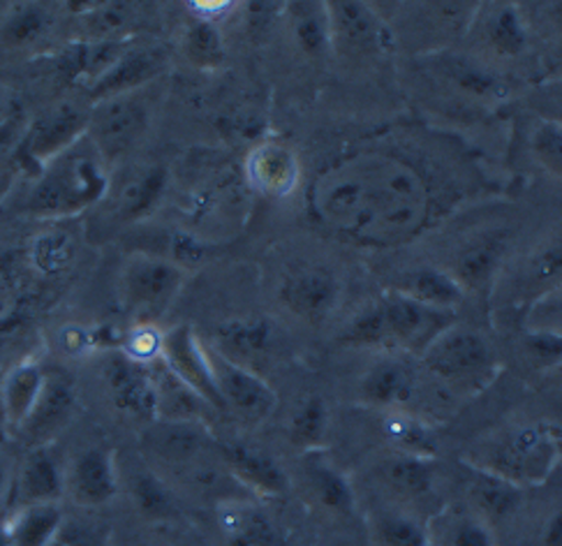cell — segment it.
<instances>
[{"label": "cell", "instance_id": "48", "mask_svg": "<svg viewBox=\"0 0 562 546\" xmlns=\"http://www.w3.org/2000/svg\"><path fill=\"white\" fill-rule=\"evenodd\" d=\"M449 546H495V537L482 516H459L449 528Z\"/></svg>", "mask_w": 562, "mask_h": 546}, {"label": "cell", "instance_id": "24", "mask_svg": "<svg viewBox=\"0 0 562 546\" xmlns=\"http://www.w3.org/2000/svg\"><path fill=\"white\" fill-rule=\"evenodd\" d=\"M221 456L236 482L262 495H278L288 489V475L273 458L239 443L218 445Z\"/></svg>", "mask_w": 562, "mask_h": 546}, {"label": "cell", "instance_id": "32", "mask_svg": "<svg viewBox=\"0 0 562 546\" xmlns=\"http://www.w3.org/2000/svg\"><path fill=\"white\" fill-rule=\"evenodd\" d=\"M290 24L296 47L311 58H324L334 54L329 12L324 3H296L290 8Z\"/></svg>", "mask_w": 562, "mask_h": 546}, {"label": "cell", "instance_id": "21", "mask_svg": "<svg viewBox=\"0 0 562 546\" xmlns=\"http://www.w3.org/2000/svg\"><path fill=\"white\" fill-rule=\"evenodd\" d=\"M165 68V54L156 47H133L130 45L110 70L98 79L91 89V102H102L116 96L135 93L144 83L154 81Z\"/></svg>", "mask_w": 562, "mask_h": 546}, {"label": "cell", "instance_id": "10", "mask_svg": "<svg viewBox=\"0 0 562 546\" xmlns=\"http://www.w3.org/2000/svg\"><path fill=\"white\" fill-rule=\"evenodd\" d=\"M167 188V169L158 165H135L121 177H112L110 190L100 202V221L106 227H133L150 215Z\"/></svg>", "mask_w": 562, "mask_h": 546}, {"label": "cell", "instance_id": "18", "mask_svg": "<svg viewBox=\"0 0 562 546\" xmlns=\"http://www.w3.org/2000/svg\"><path fill=\"white\" fill-rule=\"evenodd\" d=\"M331 49L342 56H375L389 47L392 33L363 3H329Z\"/></svg>", "mask_w": 562, "mask_h": 546}, {"label": "cell", "instance_id": "7", "mask_svg": "<svg viewBox=\"0 0 562 546\" xmlns=\"http://www.w3.org/2000/svg\"><path fill=\"white\" fill-rule=\"evenodd\" d=\"M422 361L430 376L449 385H480L495 368L493 347L484 334L457 322L424 349Z\"/></svg>", "mask_w": 562, "mask_h": 546}, {"label": "cell", "instance_id": "16", "mask_svg": "<svg viewBox=\"0 0 562 546\" xmlns=\"http://www.w3.org/2000/svg\"><path fill=\"white\" fill-rule=\"evenodd\" d=\"M162 364L192 391L194 397H200L209 408L223 412V401L211 370L209 347L194 336L190 326L181 324L165 334Z\"/></svg>", "mask_w": 562, "mask_h": 546}, {"label": "cell", "instance_id": "14", "mask_svg": "<svg viewBox=\"0 0 562 546\" xmlns=\"http://www.w3.org/2000/svg\"><path fill=\"white\" fill-rule=\"evenodd\" d=\"M248 186L269 200H288L304 181L299 153L283 140L257 142L244 160Z\"/></svg>", "mask_w": 562, "mask_h": 546}, {"label": "cell", "instance_id": "22", "mask_svg": "<svg viewBox=\"0 0 562 546\" xmlns=\"http://www.w3.org/2000/svg\"><path fill=\"white\" fill-rule=\"evenodd\" d=\"M477 37L498 58H514L521 56L528 49L530 40V24L524 8H516L512 3L488 5L480 10Z\"/></svg>", "mask_w": 562, "mask_h": 546}, {"label": "cell", "instance_id": "19", "mask_svg": "<svg viewBox=\"0 0 562 546\" xmlns=\"http://www.w3.org/2000/svg\"><path fill=\"white\" fill-rule=\"evenodd\" d=\"M116 456L106 447L81 452L65 470V491L81 508H102L119 493Z\"/></svg>", "mask_w": 562, "mask_h": 546}, {"label": "cell", "instance_id": "8", "mask_svg": "<svg viewBox=\"0 0 562 546\" xmlns=\"http://www.w3.org/2000/svg\"><path fill=\"white\" fill-rule=\"evenodd\" d=\"M89 121L91 109H86L81 102H58L49 107L24 130L12 165L37 174L47 163L86 137Z\"/></svg>", "mask_w": 562, "mask_h": 546}, {"label": "cell", "instance_id": "5", "mask_svg": "<svg viewBox=\"0 0 562 546\" xmlns=\"http://www.w3.org/2000/svg\"><path fill=\"white\" fill-rule=\"evenodd\" d=\"M188 271L158 255L133 253L119 280V297L135 324H156L177 301Z\"/></svg>", "mask_w": 562, "mask_h": 546}, {"label": "cell", "instance_id": "45", "mask_svg": "<svg viewBox=\"0 0 562 546\" xmlns=\"http://www.w3.org/2000/svg\"><path fill=\"white\" fill-rule=\"evenodd\" d=\"M133 493H135V502L137 508L150 516V519H171L177 516V505L171 500L169 489L165 487L162 479H158L156 475H137L133 479Z\"/></svg>", "mask_w": 562, "mask_h": 546}, {"label": "cell", "instance_id": "31", "mask_svg": "<svg viewBox=\"0 0 562 546\" xmlns=\"http://www.w3.org/2000/svg\"><path fill=\"white\" fill-rule=\"evenodd\" d=\"M380 482L401 500H419L434 487V466L428 458L396 454L380 466Z\"/></svg>", "mask_w": 562, "mask_h": 546}, {"label": "cell", "instance_id": "3", "mask_svg": "<svg viewBox=\"0 0 562 546\" xmlns=\"http://www.w3.org/2000/svg\"><path fill=\"white\" fill-rule=\"evenodd\" d=\"M451 324L453 313L430 309L392 290L355 317L342 341L363 347H398L422 355Z\"/></svg>", "mask_w": 562, "mask_h": 546}, {"label": "cell", "instance_id": "23", "mask_svg": "<svg viewBox=\"0 0 562 546\" xmlns=\"http://www.w3.org/2000/svg\"><path fill=\"white\" fill-rule=\"evenodd\" d=\"M273 338V326L267 317H241L221 324L213 349L229 361L252 370L259 359L269 355Z\"/></svg>", "mask_w": 562, "mask_h": 546}, {"label": "cell", "instance_id": "6", "mask_svg": "<svg viewBox=\"0 0 562 546\" xmlns=\"http://www.w3.org/2000/svg\"><path fill=\"white\" fill-rule=\"evenodd\" d=\"M150 107L139 91L95 102L86 137L112 169L127 160L130 153L148 133Z\"/></svg>", "mask_w": 562, "mask_h": 546}, {"label": "cell", "instance_id": "56", "mask_svg": "<svg viewBox=\"0 0 562 546\" xmlns=\"http://www.w3.org/2000/svg\"><path fill=\"white\" fill-rule=\"evenodd\" d=\"M551 374H555V376H558V380L562 382V366H560V368H555V370H551Z\"/></svg>", "mask_w": 562, "mask_h": 546}, {"label": "cell", "instance_id": "49", "mask_svg": "<svg viewBox=\"0 0 562 546\" xmlns=\"http://www.w3.org/2000/svg\"><path fill=\"white\" fill-rule=\"evenodd\" d=\"M537 19L544 21V29L562 42V3H539Z\"/></svg>", "mask_w": 562, "mask_h": 546}, {"label": "cell", "instance_id": "2", "mask_svg": "<svg viewBox=\"0 0 562 546\" xmlns=\"http://www.w3.org/2000/svg\"><path fill=\"white\" fill-rule=\"evenodd\" d=\"M112 183V167L98 148L81 137L35 174V181L21 200V211L40 221H63L98 209Z\"/></svg>", "mask_w": 562, "mask_h": 546}, {"label": "cell", "instance_id": "42", "mask_svg": "<svg viewBox=\"0 0 562 546\" xmlns=\"http://www.w3.org/2000/svg\"><path fill=\"white\" fill-rule=\"evenodd\" d=\"M183 47H186L188 58L192 63L202 65V68H209V65H218L225 58L221 26L206 24V21H200V19H192V24L186 31Z\"/></svg>", "mask_w": 562, "mask_h": 546}, {"label": "cell", "instance_id": "52", "mask_svg": "<svg viewBox=\"0 0 562 546\" xmlns=\"http://www.w3.org/2000/svg\"><path fill=\"white\" fill-rule=\"evenodd\" d=\"M12 479H14L12 466H10L8 458L0 454V508H3L8 493L12 491Z\"/></svg>", "mask_w": 562, "mask_h": 546}, {"label": "cell", "instance_id": "15", "mask_svg": "<svg viewBox=\"0 0 562 546\" xmlns=\"http://www.w3.org/2000/svg\"><path fill=\"white\" fill-rule=\"evenodd\" d=\"M77 387L63 374H47L45 389L26 417L14 433L29 449L49 447L58 435L68 428L77 412Z\"/></svg>", "mask_w": 562, "mask_h": 546}, {"label": "cell", "instance_id": "36", "mask_svg": "<svg viewBox=\"0 0 562 546\" xmlns=\"http://www.w3.org/2000/svg\"><path fill=\"white\" fill-rule=\"evenodd\" d=\"M77 255L75 238L63 230L42 232L31 244V265L47 276H58L70 269Z\"/></svg>", "mask_w": 562, "mask_h": 546}, {"label": "cell", "instance_id": "9", "mask_svg": "<svg viewBox=\"0 0 562 546\" xmlns=\"http://www.w3.org/2000/svg\"><path fill=\"white\" fill-rule=\"evenodd\" d=\"M340 294L342 282L338 274L322 261H299L278 286L280 303L308 324L327 322L338 309Z\"/></svg>", "mask_w": 562, "mask_h": 546}, {"label": "cell", "instance_id": "34", "mask_svg": "<svg viewBox=\"0 0 562 546\" xmlns=\"http://www.w3.org/2000/svg\"><path fill=\"white\" fill-rule=\"evenodd\" d=\"M54 26V12L42 3H16L3 19L0 40L8 47L24 49L45 37Z\"/></svg>", "mask_w": 562, "mask_h": 546}, {"label": "cell", "instance_id": "1", "mask_svg": "<svg viewBox=\"0 0 562 546\" xmlns=\"http://www.w3.org/2000/svg\"><path fill=\"white\" fill-rule=\"evenodd\" d=\"M470 183L463 151L442 137L378 133L324 163L306 186L313 223L340 244L392 250L417 242Z\"/></svg>", "mask_w": 562, "mask_h": 546}, {"label": "cell", "instance_id": "40", "mask_svg": "<svg viewBox=\"0 0 562 546\" xmlns=\"http://www.w3.org/2000/svg\"><path fill=\"white\" fill-rule=\"evenodd\" d=\"M375 537L380 546H430L428 531L413 516L384 512L375 519Z\"/></svg>", "mask_w": 562, "mask_h": 546}, {"label": "cell", "instance_id": "43", "mask_svg": "<svg viewBox=\"0 0 562 546\" xmlns=\"http://www.w3.org/2000/svg\"><path fill=\"white\" fill-rule=\"evenodd\" d=\"M292 441L301 447H317L327 435V405L319 397H311L301 403L290 424Z\"/></svg>", "mask_w": 562, "mask_h": 546}, {"label": "cell", "instance_id": "26", "mask_svg": "<svg viewBox=\"0 0 562 546\" xmlns=\"http://www.w3.org/2000/svg\"><path fill=\"white\" fill-rule=\"evenodd\" d=\"M417 376L409 364L401 359H382L371 366L361 380V397L378 408H401L415 397Z\"/></svg>", "mask_w": 562, "mask_h": 546}, {"label": "cell", "instance_id": "50", "mask_svg": "<svg viewBox=\"0 0 562 546\" xmlns=\"http://www.w3.org/2000/svg\"><path fill=\"white\" fill-rule=\"evenodd\" d=\"M539 546H562V510L553 512L547 519L542 537H539Z\"/></svg>", "mask_w": 562, "mask_h": 546}, {"label": "cell", "instance_id": "29", "mask_svg": "<svg viewBox=\"0 0 562 546\" xmlns=\"http://www.w3.org/2000/svg\"><path fill=\"white\" fill-rule=\"evenodd\" d=\"M396 290L409 299L430 305V309L449 311V313H453V309H457L465 297L461 282L449 271H442L436 267H419V269L407 271L401 278Z\"/></svg>", "mask_w": 562, "mask_h": 546}, {"label": "cell", "instance_id": "35", "mask_svg": "<svg viewBox=\"0 0 562 546\" xmlns=\"http://www.w3.org/2000/svg\"><path fill=\"white\" fill-rule=\"evenodd\" d=\"M470 487L472 502L484 521H503L521 505V489L484 470H477Z\"/></svg>", "mask_w": 562, "mask_h": 546}, {"label": "cell", "instance_id": "20", "mask_svg": "<svg viewBox=\"0 0 562 546\" xmlns=\"http://www.w3.org/2000/svg\"><path fill=\"white\" fill-rule=\"evenodd\" d=\"M63 493L65 468L58 454L52 449V445L31 449L12 479V495L16 500V508L58 502Z\"/></svg>", "mask_w": 562, "mask_h": 546}, {"label": "cell", "instance_id": "39", "mask_svg": "<svg viewBox=\"0 0 562 546\" xmlns=\"http://www.w3.org/2000/svg\"><path fill=\"white\" fill-rule=\"evenodd\" d=\"M308 479H311V487H313L322 508H327L329 512H336V514H342L352 508L355 493H352L350 484L345 482V477L338 470H334L331 466L311 464Z\"/></svg>", "mask_w": 562, "mask_h": 546}, {"label": "cell", "instance_id": "44", "mask_svg": "<svg viewBox=\"0 0 562 546\" xmlns=\"http://www.w3.org/2000/svg\"><path fill=\"white\" fill-rule=\"evenodd\" d=\"M119 349L127 359H133L142 366H150L162 359L165 334L156 324H133L130 332L121 338Z\"/></svg>", "mask_w": 562, "mask_h": 546}, {"label": "cell", "instance_id": "55", "mask_svg": "<svg viewBox=\"0 0 562 546\" xmlns=\"http://www.w3.org/2000/svg\"><path fill=\"white\" fill-rule=\"evenodd\" d=\"M8 435H10V426H8V420H5L3 401H0V447H3V443L8 441Z\"/></svg>", "mask_w": 562, "mask_h": 546}, {"label": "cell", "instance_id": "27", "mask_svg": "<svg viewBox=\"0 0 562 546\" xmlns=\"http://www.w3.org/2000/svg\"><path fill=\"white\" fill-rule=\"evenodd\" d=\"M63 521L65 516L58 502H42V505L14 508L3 528L10 546H52Z\"/></svg>", "mask_w": 562, "mask_h": 546}, {"label": "cell", "instance_id": "28", "mask_svg": "<svg viewBox=\"0 0 562 546\" xmlns=\"http://www.w3.org/2000/svg\"><path fill=\"white\" fill-rule=\"evenodd\" d=\"M227 505L221 526L229 546H285L283 533L262 510L250 508L241 500H229Z\"/></svg>", "mask_w": 562, "mask_h": 546}, {"label": "cell", "instance_id": "17", "mask_svg": "<svg viewBox=\"0 0 562 546\" xmlns=\"http://www.w3.org/2000/svg\"><path fill=\"white\" fill-rule=\"evenodd\" d=\"M102 378L114 405L135 420H158L156 410V385L150 376V366H142L127 359L121 349L104 357Z\"/></svg>", "mask_w": 562, "mask_h": 546}, {"label": "cell", "instance_id": "30", "mask_svg": "<svg viewBox=\"0 0 562 546\" xmlns=\"http://www.w3.org/2000/svg\"><path fill=\"white\" fill-rule=\"evenodd\" d=\"M440 77L447 79L459 96H465L468 100L480 102H493L501 100L507 93V86L503 77L493 75L484 65L468 60V58H453L445 56L438 63Z\"/></svg>", "mask_w": 562, "mask_h": 546}, {"label": "cell", "instance_id": "33", "mask_svg": "<svg viewBox=\"0 0 562 546\" xmlns=\"http://www.w3.org/2000/svg\"><path fill=\"white\" fill-rule=\"evenodd\" d=\"M505 253V238L503 236H482L480 242L470 244L449 271L453 278L461 282L463 290L480 288L482 282H488L493 274L498 271Z\"/></svg>", "mask_w": 562, "mask_h": 546}, {"label": "cell", "instance_id": "46", "mask_svg": "<svg viewBox=\"0 0 562 546\" xmlns=\"http://www.w3.org/2000/svg\"><path fill=\"white\" fill-rule=\"evenodd\" d=\"M528 104L532 107L537 119L562 125V77H553L539 83L530 93Z\"/></svg>", "mask_w": 562, "mask_h": 546}, {"label": "cell", "instance_id": "4", "mask_svg": "<svg viewBox=\"0 0 562 546\" xmlns=\"http://www.w3.org/2000/svg\"><path fill=\"white\" fill-rule=\"evenodd\" d=\"M560 458L558 433L544 424H528L507 431L482 449L474 470H484L524 489L542 484Z\"/></svg>", "mask_w": 562, "mask_h": 546}, {"label": "cell", "instance_id": "53", "mask_svg": "<svg viewBox=\"0 0 562 546\" xmlns=\"http://www.w3.org/2000/svg\"><path fill=\"white\" fill-rule=\"evenodd\" d=\"M547 73L553 77H562V42L551 49V54L547 56Z\"/></svg>", "mask_w": 562, "mask_h": 546}, {"label": "cell", "instance_id": "37", "mask_svg": "<svg viewBox=\"0 0 562 546\" xmlns=\"http://www.w3.org/2000/svg\"><path fill=\"white\" fill-rule=\"evenodd\" d=\"M135 19V8L130 3H95L83 10V40L116 42Z\"/></svg>", "mask_w": 562, "mask_h": 546}, {"label": "cell", "instance_id": "54", "mask_svg": "<svg viewBox=\"0 0 562 546\" xmlns=\"http://www.w3.org/2000/svg\"><path fill=\"white\" fill-rule=\"evenodd\" d=\"M10 109H12V98L3 86V81H0V125L10 119Z\"/></svg>", "mask_w": 562, "mask_h": 546}, {"label": "cell", "instance_id": "13", "mask_svg": "<svg viewBox=\"0 0 562 546\" xmlns=\"http://www.w3.org/2000/svg\"><path fill=\"white\" fill-rule=\"evenodd\" d=\"M501 282L505 303L526 313L535 303L558 292L562 288V236L526 255Z\"/></svg>", "mask_w": 562, "mask_h": 546}, {"label": "cell", "instance_id": "25", "mask_svg": "<svg viewBox=\"0 0 562 546\" xmlns=\"http://www.w3.org/2000/svg\"><path fill=\"white\" fill-rule=\"evenodd\" d=\"M45 368L33 359L14 364L5 376H0V401H3L10 433L26 422L42 389H45Z\"/></svg>", "mask_w": 562, "mask_h": 546}, {"label": "cell", "instance_id": "11", "mask_svg": "<svg viewBox=\"0 0 562 546\" xmlns=\"http://www.w3.org/2000/svg\"><path fill=\"white\" fill-rule=\"evenodd\" d=\"M209 359L223 412H229L241 424L267 422L278 405L276 391L255 370L229 361L213 347H209Z\"/></svg>", "mask_w": 562, "mask_h": 546}, {"label": "cell", "instance_id": "38", "mask_svg": "<svg viewBox=\"0 0 562 546\" xmlns=\"http://www.w3.org/2000/svg\"><path fill=\"white\" fill-rule=\"evenodd\" d=\"M384 433L386 438L392 441V445L398 449V454H409L419 458H428L436 454L434 433H430L428 426H424L422 422L405 417V414L389 417L384 422Z\"/></svg>", "mask_w": 562, "mask_h": 546}, {"label": "cell", "instance_id": "51", "mask_svg": "<svg viewBox=\"0 0 562 546\" xmlns=\"http://www.w3.org/2000/svg\"><path fill=\"white\" fill-rule=\"evenodd\" d=\"M19 179V169L14 165H0V204L8 200L14 183Z\"/></svg>", "mask_w": 562, "mask_h": 546}, {"label": "cell", "instance_id": "47", "mask_svg": "<svg viewBox=\"0 0 562 546\" xmlns=\"http://www.w3.org/2000/svg\"><path fill=\"white\" fill-rule=\"evenodd\" d=\"M528 332H549L562 336V288L539 303L526 313Z\"/></svg>", "mask_w": 562, "mask_h": 546}, {"label": "cell", "instance_id": "41", "mask_svg": "<svg viewBox=\"0 0 562 546\" xmlns=\"http://www.w3.org/2000/svg\"><path fill=\"white\" fill-rule=\"evenodd\" d=\"M530 153L539 167L562 179V125L537 119L530 130Z\"/></svg>", "mask_w": 562, "mask_h": 546}, {"label": "cell", "instance_id": "12", "mask_svg": "<svg viewBox=\"0 0 562 546\" xmlns=\"http://www.w3.org/2000/svg\"><path fill=\"white\" fill-rule=\"evenodd\" d=\"M218 449L209 431L200 422H165L156 420L142 433V452L156 468L177 475L200 458Z\"/></svg>", "mask_w": 562, "mask_h": 546}]
</instances>
